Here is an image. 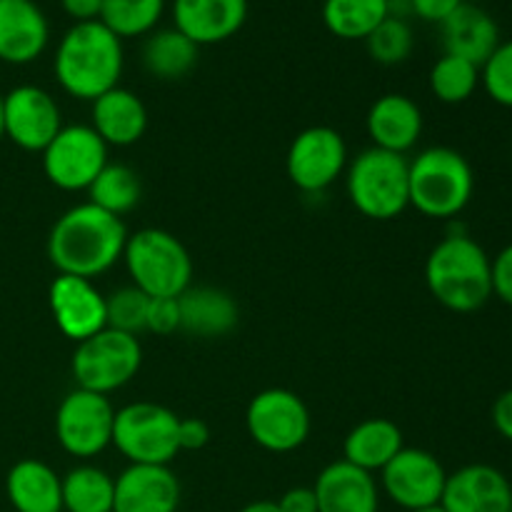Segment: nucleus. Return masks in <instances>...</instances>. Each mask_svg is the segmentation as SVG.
Segmentation results:
<instances>
[{"label":"nucleus","mask_w":512,"mask_h":512,"mask_svg":"<svg viewBox=\"0 0 512 512\" xmlns=\"http://www.w3.org/2000/svg\"><path fill=\"white\" fill-rule=\"evenodd\" d=\"M403 433L388 418H368L355 425L343 443V460L365 470L380 473L403 450Z\"/></svg>","instance_id":"nucleus-26"},{"label":"nucleus","mask_w":512,"mask_h":512,"mask_svg":"<svg viewBox=\"0 0 512 512\" xmlns=\"http://www.w3.org/2000/svg\"><path fill=\"white\" fill-rule=\"evenodd\" d=\"M110 512H115V510H110Z\"/></svg>","instance_id":"nucleus-47"},{"label":"nucleus","mask_w":512,"mask_h":512,"mask_svg":"<svg viewBox=\"0 0 512 512\" xmlns=\"http://www.w3.org/2000/svg\"><path fill=\"white\" fill-rule=\"evenodd\" d=\"M180 330L193 338H223L238 325V303L230 293L210 285H190L178 298Z\"/></svg>","instance_id":"nucleus-24"},{"label":"nucleus","mask_w":512,"mask_h":512,"mask_svg":"<svg viewBox=\"0 0 512 512\" xmlns=\"http://www.w3.org/2000/svg\"><path fill=\"white\" fill-rule=\"evenodd\" d=\"M48 300L55 325L73 343H83V340L93 338L95 333L108 328L105 295L95 288L93 280L58 275L50 285Z\"/></svg>","instance_id":"nucleus-15"},{"label":"nucleus","mask_w":512,"mask_h":512,"mask_svg":"<svg viewBox=\"0 0 512 512\" xmlns=\"http://www.w3.org/2000/svg\"><path fill=\"white\" fill-rule=\"evenodd\" d=\"M180 483L170 465H128L115 478V512H175Z\"/></svg>","instance_id":"nucleus-17"},{"label":"nucleus","mask_w":512,"mask_h":512,"mask_svg":"<svg viewBox=\"0 0 512 512\" xmlns=\"http://www.w3.org/2000/svg\"><path fill=\"white\" fill-rule=\"evenodd\" d=\"M445 473L443 463L433 453L420 448H403L383 470L380 488L403 510H420L438 505L443 498Z\"/></svg>","instance_id":"nucleus-13"},{"label":"nucleus","mask_w":512,"mask_h":512,"mask_svg":"<svg viewBox=\"0 0 512 512\" xmlns=\"http://www.w3.org/2000/svg\"><path fill=\"white\" fill-rule=\"evenodd\" d=\"M128 230L123 218L80 203L55 220L48 235V258L58 275L95 280L123 260Z\"/></svg>","instance_id":"nucleus-1"},{"label":"nucleus","mask_w":512,"mask_h":512,"mask_svg":"<svg viewBox=\"0 0 512 512\" xmlns=\"http://www.w3.org/2000/svg\"><path fill=\"white\" fill-rule=\"evenodd\" d=\"M280 512H318V500H315L313 488H290L283 498L278 500Z\"/></svg>","instance_id":"nucleus-40"},{"label":"nucleus","mask_w":512,"mask_h":512,"mask_svg":"<svg viewBox=\"0 0 512 512\" xmlns=\"http://www.w3.org/2000/svg\"><path fill=\"white\" fill-rule=\"evenodd\" d=\"M3 120L5 135L28 153H43L63 128L58 103L38 85H18L3 95Z\"/></svg>","instance_id":"nucleus-14"},{"label":"nucleus","mask_w":512,"mask_h":512,"mask_svg":"<svg viewBox=\"0 0 512 512\" xmlns=\"http://www.w3.org/2000/svg\"><path fill=\"white\" fill-rule=\"evenodd\" d=\"M123 260L133 285L148 298H180L193 285V258L168 230L143 228L128 235Z\"/></svg>","instance_id":"nucleus-6"},{"label":"nucleus","mask_w":512,"mask_h":512,"mask_svg":"<svg viewBox=\"0 0 512 512\" xmlns=\"http://www.w3.org/2000/svg\"><path fill=\"white\" fill-rule=\"evenodd\" d=\"M248 18V0H175V28L195 45H215L233 38Z\"/></svg>","instance_id":"nucleus-19"},{"label":"nucleus","mask_w":512,"mask_h":512,"mask_svg":"<svg viewBox=\"0 0 512 512\" xmlns=\"http://www.w3.org/2000/svg\"><path fill=\"white\" fill-rule=\"evenodd\" d=\"M115 408L108 395L75 388L60 400L55 413V438L73 458H95L113 445Z\"/></svg>","instance_id":"nucleus-10"},{"label":"nucleus","mask_w":512,"mask_h":512,"mask_svg":"<svg viewBox=\"0 0 512 512\" xmlns=\"http://www.w3.org/2000/svg\"><path fill=\"white\" fill-rule=\"evenodd\" d=\"M90 128L103 138L108 148H128L135 145L148 130V108L143 100L128 88H113L93 100Z\"/></svg>","instance_id":"nucleus-23"},{"label":"nucleus","mask_w":512,"mask_h":512,"mask_svg":"<svg viewBox=\"0 0 512 512\" xmlns=\"http://www.w3.org/2000/svg\"><path fill=\"white\" fill-rule=\"evenodd\" d=\"M480 85V68L470 60L445 53L430 70V90L445 105H460L473 98Z\"/></svg>","instance_id":"nucleus-32"},{"label":"nucleus","mask_w":512,"mask_h":512,"mask_svg":"<svg viewBox=\"0 0 512 512\" xmlns=\"http://www.w3.org/2000/svg\"><path fill=\"white\" fill-rule=\"evenodd\" d=\"M285 170L298 190L318 195L348 170V145L338 130L313 125L295 135L285 155Z\"/></svg>","instance_id":"nucleus-12"},{"label":"nucleus","mask_w":512,"mask_h":512,"mask_svg":"<svg viewBox=\"0 0 512 512\" xmlns=\"http://www.w3.org/2000/svg\"><path fill=\"white\" fill-rule=\"evenodd\" d=\"M115 503V478L95 465H78L63 478L65 512H110Z\"/></svg>","instance_id":"nucleus-29"},{"label":"nucleus","mask_w":512,"mask_h":512,"mask_svg":"<svg viewBox=\"0 0 512 512\" xmlns=\"http://www.w3.org/2000/svg\"><path fill=\"white\" fill-rule=\"evenodd\" d=\"M145 330H150L155 335H173L175 330H180L178 298H150Z\"/></svg>","instance_id":"nucleus-36"},{"label":"nucleus","mask_w":512,"mask_h":512,"mask_svg":"<svg viewBox=\"0 0 512 512\" xmlns=\"http://www.w3.org/2000/svg\"><path fill=\"white\" fill-rule=\"evenodd\" d=\"M123 63V40L100 20H90L75 23L60 38L53 70L58 85L70 98L93 103L103 93L118 88Z\"/></svg>","instance_id":"nucleus-2"},{"label":"nucleus","mask_w":512,"mask_h":512,"mask_svg":"<svg viewBox=\"0 0 512 512\" xmlns=\"http://www.w3.org/2000/svg\"><path fill=\"white\" fill-rule=\"evenodd\" d=\"M143 68L158 80H180L198 63V45L178 28L153 30L143 45Z\"/></svg>","instance_id":"nucleus-27"},{"label":"nucleus","mask_w":512,"mask_h":512,"mask_svg":"<svg viewBox=\"0 0 512 512\" xmlns=\"http://www.w3.org/2000/svg\"><path fill=\"white\" fill-rule=\"evenodd\" d=\"M318 512H378L380 488L375 478L345 460L320 470L313 485Z\"/></svg>","instance_id":"nucleus-21"},{"label":"nucleus","mask_w":512,"mask_h":512,"mask_svg":"<svg viewBox=\"0 0 512 512\" xmlns=\"http://www.w3.org/2000/svg\"><path fill=\"white\" fill-rule=\"evenodd\" d=\"M345 190L365 218H400L410 208V160L380 148L363 150L345 170Z\"/></svg>","instance_id":"nucleus-5"},{"label":"nucleus","mask_w":512,"mask_h":512,"mask_svg":"<svg viewBox=\"0 0 512 512\" xmlns=\"http://www.w3.org/2000/svg\"><path fill=\"white\" fill-rule=\"evenodd\" d=\"M388 15V0H325L323 3L325 28L343 40H365Z\"/></svg>","instance_id":"nucleus-28"},{"label":"nucleus","mask_w":512,"mask_h":512,"mask_svg":"<svg viewBox=\"0 0 512 512\" xmlns=\"http://www.w3.org/2000/svg\"><path fill=\"white\" fill-rule=\"evenodd\" d=\"M480 83L490 100L512 108V40H505L480 68Z\"/></svg>","instance_id":"nucleus-35"},{"label":"nucleus","mask_w":512,"mask_h":512,"mask_svg":"<svg viewBox=\"0 0 512 512\" xmlns=\"http://www.w3.org/2000/svg\"><path fill=\"white\" fill-rule=\"evenodd\" d=\"M108 165V145L90 125H63L43 150V173L55 188L88 190Z\"/></svg>","instance_id":"nucleus-11"},{"label":"nucleus","mask_w":512,"mask_h":512,"mask_svg":"<svg viewBox=\"0 0 512 512\" xmlns=\"http://www.w3.org/2000/svg\"><path fill=\"white\" fill-rule=\"evenodd\" d=\"M63 10L75 20V23H90L100 18L103 0H60Z\"/></svg>","instance_id":"nucleus-42"},{"label":"nucleus","mask_w":512,"mask_h":512,"mask_svg":"<svg viewBox=\"0 0 512 512\" xmlns=\"http://www.w3.org/2000/svg\"><path fill=\"white\" fill-rule=\"evenodd\" d=\"M240 512H280V508L275 500H255V503L245 505Z\"/></svg>","instance_id":"nucleus-43"},{"label":"nucleus","mask_w":512,"mask_h":512,"mask_svg":"<svg viewBox=\"0 0 512 512\" xmlns=\"http://www.w3.org/2000/svg\"><path fill=\"white\" fill-rule=\"evenodd\" d=\"M210 440V428L200 418H180L178 420V448L180 450H200Z\"/></svg>","instance_id":"nucleus-39"},{"label":"nucleus","mask_w":512,"mask_h":512,"mask_svg":"<svg viewBox=\"0 0 512 512\" xmlns=\"http://www.w3.org/2000/svg\"><path fill=\"white\" fill-rule=\"evenodd\" d=\"M163 10L165 0H103L98 20L120 40L140 38L153 33Z\"/></svg>","instance_id":"nucleus-31"},{"label":"nucleus","mask_w":512,"mask_h":512,"mask_svg":"<svg viewBox=\"0 0 512 512\" xmlns=\"http://www.w3.org/2000/svg\"><path fill=\"white\" fill-rule=\"evenodd\" d=\"M410 512H448L443 508V505H428V508H420V510H410Z\"/></svg>","instance_id":"nucleus-44"},{"label":"nucleus","mask_w":512,"mask_h":512,"mask_svg":"<svg viewBox=\"0 0 512 512\" xmlns=\"http://www.w3.org/2000/svg\"><path fill=\"white\" fill-rule=\"evenodd\" d=\"M245 425L255 445L268 453L283 455L305 445L313 420L300 395L285 388H270L250 400Z\"/></svg>","instance_id":"nucleus-9"},{"label":"nucleus","mask_w":512,"mask_h":512,"mask_svg":"<svg viewBox=\"0 0 512 512\" xmlns=\"http://www.w3.org/2000/svg\"><path fill=\"white\" fill-rule=\"evenodd\" d=\"M440 38L445 53L470 60L478 68H483L485 60L503 43L495 18L478 3H463L448 20H443Z\"/></svg>","instance_id":"nucleus-22"},{"label":"nucleus","mask_w":512,"mask_h":512,"mask_svg":"<svg viewBox=\"0 0 512 512\" xmlns=\"http://www.w3.org/2000/svg\"><path fill=\"white\" fill-rule=\"evenodd\" d=\"M373 148L405 155L418 145L423 135V110L403 93L380 95L365 118Z\"/></svg>","instance_id":"nucleus-20"},{"label":"nucleus","mask_w":512,"mask_h":512,"mask_svg":"<svg viewBox=\"0 0 512 512\" xmlns=\"http://www.w3.org/2000/svg\"><path fill=\"white\" fill-rule=\"evenodd\" d=\"M148 305L150 298L138 290L135 285H125V288L113 290L105 295V310H108V328L120 330L138 338L148 323Z\"/></svg>","instance_id":"nucleus-34"},{"label":"nucleus","mask_w":512,"mask_h":512,"mask_svg":"<svg viewBox=\"0 0 512 512\" xmlns=\"http://www.w3.org/2000/svg\"><path fill=\"white\" fill-rule=\"evenodd\" d=\"M425 285L443 308L475 313L493 298L490 255L470 235H445L425 260Z\"/></svg>","instance_id":"nucleus-3"},{"label":"nucleus","mask_w":512,"mask_h":512,"mask_svg":"<svg viewBox=\"0 0 512 512\" xmlns=\"http://www.w3.org/2000/svg\"><path fill=\"white\" fill-rule=\"evenodd\" d=\"M48 18L33 0H0V60L28 65L48 48Z\"/></svg>","instance_id":"nucleus-18"},{"label":"nucleus","mask_w":512,"mask_h":512,"mask_svg":"<svg viewBox=\"0 0 512 512\" xmlns=\"http://www.w3.org/2000/svg\"><path fill=\"white\" fill-rule=\"evenodd\" d=\"M440 505L448 512H512V483L493 465H463L448 473Z\"/></svg>","instance_id":"nucleus-16"},{"label":"nucleus","mask_w":512,"mask_h":512,"mask_svg":"<svg viewBox=\"0 0 512 512\" xmlns=\"http://www.w3.org/2000/svg\"><path fill=\"white\" fill-rule=\"evenodd\" d=\"M5 138V120H3V95H0V140Z\"/></svg>","instance_id":"nucleus-45"},{"label":"nucleus","mask_w":512,"mask_h":512,"mask_svg":"<svg viewBox=\"0 0 512 512\" xmlns=\"http://www.w3.org/2000/svg\"><path fill=\"white\" fill-rule=\"evenodd\" d=\"M5 493L15 512H63V478L43 460H18L8 470Z\"/></svg>","instance_id":"nucleus-25"},{"label":"nucleus","mask_w":512,"mask_h":512,"mask_svg":"<svg viewBox=\"0 0 512 512\" xmlns=\"http://www.w3.org/2000/svg\"><path fill=\"white\" fill-rule=\"evenodd\" d=\"M493 425L500 438L512 443V388L498 395L493 405Z\"/></svg>","instance_id":"nucleus-41"},{"label":"nucleus","mask_w":512,"mask_h":512,"mask_svg":"<svg viewBox=\"0 0 512 512\" xmlns=\"http://www.w3.org/2000/svg\"><path fill=\"white\" fill-rule=\"evenodd\" d=\"M465 0H410V10L425 23H443Z\"/></svg>","instance_id":"nucleus-38"},{"label":"nucleus","mask_w":512,"mask_h":512,"mask_svg":"<svg viewBox=\"0 0 512 512\" xmlns=\"http://www.w3.org/2000/svg\"><path fill=\"white\" fill-rule=\"evenodd\" d=\"M140 193L143 190H140V180L133 168L123 163H108L88 188V203L115 218H123L140 203Z\"/></svg>","instance_id":"nucleus-30"},{"label":"nucleus","mask_w":512,"mask_h":512,"mask_svg":"<svg viewBox=\"0 0 512 512\" xmlns=\"http://www.w3.org/2000/svg\"><path fill=\"white\" fill-rule=\"evenodd\" d=\"M473 193V165L458 150L433 145L410 160V208L425 218H458Z\"/></svg>","instance_id":"nucleus-4"},{"label":"nucleus","mask_w":512,"mask_h":512,"mask_svg":"<svg viewBox=\"0 0 512 512\" xmlns=\"http://www.w3.org/2000/svg\"><path fill=\"white\" fill-rule=\"evenodd\" d=\"M465 3H483V0H465Z\"/></svg>","instance_id":"nucleus-46"},{"label":"nucleus","mask_w":512,"mask_h":512,"mask_svg":"<svg viewBox=\"0 0 512 512\" xmlns=\"http://www.w3.org/2000/svg\"><path fill=\"white\" fill-rule=\"evenodd\" d=\"M178 415L158 403L115 410L113 445L130 465H170L178 448Z\"/></svg>","instance_id":"nucleus-7"},{"label":"nucleus","mask_w":512,"mask_h":512,"mask_svg":"<svg viewBox=\"0 0 512 512\" xmlns=\"http://www.w3.org/2000/svg\"><path fill=\"white\" fill-rule=\"evenodd\" d=\"M143 365V345L135 335L103 328L93 338L75 343L73 378L78 388L110 395L125 388Z\"/></svg>","instance_id":"nucleus-8"},{"label":"nucleus","mask_w":512,"mask_h":512,"mask_svg":"<svg viewBox=\"0 0 512 512\" xmlns=\"http://www.w3.org/2000/svg\"><path fill=\"white\" fill-rule=\"evenodd\" d=\"M490 283L495 298L512 308V243L490 258Z\"/></svg>","instance_id":"nucleus-37"},{"label":"nucleus","mask_w":512,"mask_h":512,"mask_svg":"<svg viewBox=\"0 0 512 512\" xmlns=\"http://www.w3.org/2000/svg\"><path fill=\"white\" fill-rule=\"evenodd\" d=\"M368 53L380 65H400L410 58L415 48V35L408 20L388 15L373 33L365 38Z\"/></svg>","instance_id":"nucleus-33"}]
</instances>
